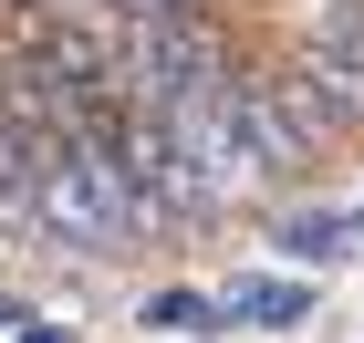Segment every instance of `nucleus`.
I'll use <instances>...</instances> for the list:
<instances>
[{
	"label": "nucleus",
	"instance_id": "7ed1b4c3",
	"mask_svg": "<svg viewBox=\"0 0 364 343\" xmlns=\"http://www.w3.org/2000/svg\"><path fill=\"white\" fill-rule=\"evenodd\" d=\"M229 104H240V136H250V156H260V177L271 187H302V177H323V125L302 114V94L281 84V73H240L229 84Z\"/></svg>",
	"mask_w": 364,
	"mask_h": 343
},
{
	"label": "nucleus",
	"instance_id": "6e6552de",
	"mask_svg": "<svg viewBox=\"0 0 364 343\" xmlns=\"http://www.w3.org/2000/svg\"><path fill=\"white\" fill-rule=\"evenodd\" d=\"M302 53H333V62H354V73H364V21H354V11L333 0V11L312 21V42H302Z\"/></svg>",
	"mask_w": 364,
	"mask_h": 343
},
{
	"label": "nucleus",
	"instance_id": "39448f33",
	"mask_svg": "<svg viewBox=\"0 0 364 343\" xmlns=\"http://www.w3.org/2000/svg\"><path fill=\"white\" fill-rule=\"evenodd\" d=\"M42 167H53V136L0 114V239H42Z\"/></svg>",
	"mask_w": 364,
	"mask_h": 343
},
{
	"label": "nucleus",
	"instance_id": "9d476101",
	"mask_svg": "<svg viewBox=\"0 0 364 343\" xmlns=\"http://www.w3.org/2000/svg\"><path fill=\"white\" fill-rule=\"evenodd\" d=\"M21 322H31V302H21V291H0V333H21Z\"/></svg>",
	"mask_w": 364,
	"mask_h": 343
},
{
	"label": "nucleus",
	"instance_id": "f03ea898",
	"mask_svg": "<svg viewBox=\"0 0 364 343\" xmlns=\"http://www.w3.org/2000/svg\"><path fill=\"white\" fill-rule=\"evenodd\" d=\"M167 156H177V229H219L229 208H250L260 187H271V177H260V156H250V136H240L229 84L167 114Z\"/></svg>",
	"mask_w": 364,
	"mask_h": 343
},
{
	"label": "nucleus",
	"instance_id": "423d86ee",
	"mask_svg": "<svg viewBox=\"0 0 364 343\" xmlns=\"http://www.w3.org/2000/svg\"><path fill=\"white\" fill-rule=\"evenodd\" d=\"M271 250L291 260V271H343V260L364 250V219L354 208H291V219H271Z\"/></svg>",
	"mask_w": 364,
	"mask_h": 343
},
{
	"label": "nucleus",
	"instance_id": "0eeeda50",
	"mask_svg": "<svg viewBox=\"0 0 364 343\" xmlns=\"http://www.w3.org/2000/svg\"><path fill=\"white\" fill-rule=\"evenodd\" d=\"M136 322H146V333H219V291H188V281H167V291H146V302H136Z\"/></svg>",
	"mask_w": 364,
	"mask_h": 343
},
{
	"label": "nucleus",
	"instance_id": "1a4fd4ad",
	"mask_svg": "<svg viewBox=\"0 0 364 343\" xmlns=\"http://www.w3.org/2000/svg\"><path fill=\"white\" fill-rule=\"evenodd\" d=\"M11 343H73V333H63L53 312H31V322H21V333H11Z\"/></svg>",
	"mask_w": 364,
	"mask_h": 343
},
{
	"label": "nucleus",
	"instance_id": "20e7f679",
	"mask_svg": "<svg viewBox=\"0 0 364 343\" xmlns=\"http://www.w3.org/2000/svg\"><path fill=\"white\" fill-rule=\"evenodd\" d=\"M312 302H323V291H312V271H291V260H281V271H240V281L219 291L229 333H302Z\"/></svg>",
	"mask_w": 364,
	"mask_h": 343
},
{
	"label": "nucleus",
	"instance_id": "f257e3e1",
	"mask_svg": "<svg viewBox=\"0 0 364 343\" xmlns=\"http://www.w3.org/2000/svg\"><path fill=\"white\" fill-rule=\"evenodd\" d=\"M42 239L63 260H125L146 239V198L125 156H114V104L94 114L84 136H53V167H42Z\"/></svg>",
	"mask_w": 364,
	"mask_h": 343
},
{
	"label": "nucleus",
	"instance_id": "9b49d317",
	"mask_svg": "<svg viewBox=\"0 0 364 343\" xmlns=\"http://www.w3.org/2000/svg\"><path fill=\"white\" fill-rule=\"evenodd\" d=\"M343 11H354V21H364V0H343Z\"/></svg>",
	"mask_w": 364,
	"mask_h": 343
}]
</instances>
